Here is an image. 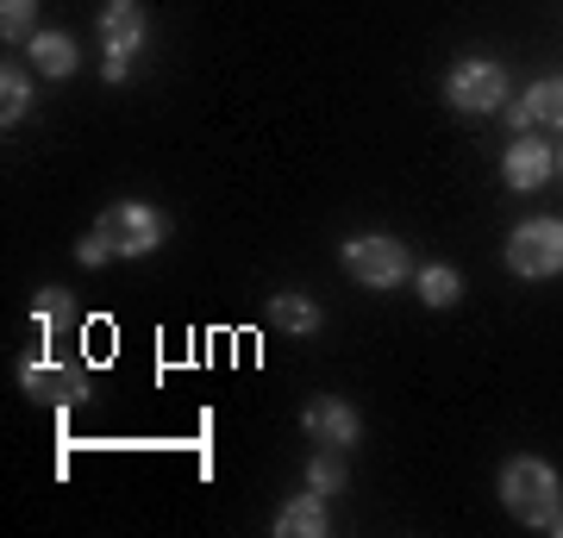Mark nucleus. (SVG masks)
<instances>
[{
	"instance_id": "f257e3e1",
	"label": "nucleus",
	"mask_w": 563,
	"mask_h": 538,
	"mask_svg": "<svg viewBox=\"0 0 563 538\" xmlns=\"http://www.w3.org/2000/svg\"><path fill=\"white\" fill-rule=\"evenodd\" d=\"M501 501L520 526H551V514L563 507V482L544 458H514L501 470Z\"/></svg>"
},
{
	"instance_id": "f03ea898",
	"label": "nucleus",
	"mask_w": 563,
	"mask_h": 538,
	"mask_svg": "<svg viewBox=\"0 0 563 538\" xmlns=\"http://www.w3.org/2000/svg\"><path fill=\"white\" fill-rule=\"evenodd\" d=\"M95 232L113 244V257H144V251H157L169 239V220H163L157 207H144V200H113L95 220Z\"/></svg>"
},
{
	"instance_id": "7ed1b4c3",
	"label": "nucleus",
	"mask_w": 563,
	"mask_h": 538,
	"mask_svg": "<svg viewBox=\"0 0 563 538\" xmlns=\"http://www.w3.org/2000/svg\"><path fill=\"white\" fill-rule=\"evenodd\" d=\"M413 257H407L401 239H388V232H363V239L344 244V276L363 282V288H401Z\"/></svg>"
},
{
	"instance_id": "20e7f679",
	"label": "nucleus",
	"mask_w": 563,
	"mask_h": 538,
	"mask_svg": "<svg viewBox=\"0 0 563 538\" xmlns=\"http://www.w3.org/2000/svg\"><path fill=\"white\" fill-rule=\"evenodd\" d=\"M507 270L514 276H558L563 270V220H520L507 239Z\"/></svg>"
},
{
	"instance_id": "39448f33",
	"label": "nucleus",
	"mask_w": 563,
	"mask_h": 538,
	"mask_svg": "<svg viewBox=\"0 0 563 538\" xmlns=\"http://www.w3.org/2000/svg\"><path fill=\"white\" fill-rule=\"evenodd\" d=\"M444 100L457 107V113H495L507 100V69L501 63H457L451 76H444Z\"/></svg>"
},
{
	"instance_id": "423d86ee",
	"label": "nucleus",
	"mask_w": 563,
	"mask_h": 538,
	"mask_svg": "<svg viewBox=\"0 0 563 538\" xmlns=\"http://www.w3.org/2000/svg\"><path fill=\"white\" fill-rule=\"evenodd\" d=\"M301 426H307V439L325 444V451H351V444L363 439V419L351 414V400H332V395L313 400L301 414Z\"/></svg>"
},
{
	"instance_id": "0eeeda50",
	"label": "nucleus",
	"mask_w": 563,
	"mask_h": 538,
	"mask_svg": "<svg viewBox=\"0 0 563 538\" xmlns=\"http://www.w3.org/2000/svg\"><path fill=\"white\" fill-rule=\"evenodd\" d=\"M551 169H558V151H551V144H539L532 132H520V139L507 144V157H501L507 188H520V195L544 188V182H551Z\"/></svg>"
},
{
	"instance_id": "6e6552de",
	"label": "nucleus",
	"mask_w": 563,
	"mask_h": 538,
	"mask_svg": "<svg viewBox=\"0 0 563 538\" xmlns=\"http://www.w3.org/2000/svg\"><path fill=\"white\" fill-rule=\"evenodd\" d=\"M101 44L113 57H132L144 44V7L139 0H101Z\"/></svg>"
},
{
	"instance_id": "1a4fd4ad",
	"label": "nucleus",
	"mask_w": 563,
	"mask_h": 538,
	"mask_svg": "<svg viewBox=\"0 0 563 538\" xmlns=\"http://www.w3.org/2000/svg\"><path fill=\"white\" fill-rule=\"evenodd\" d=\"M20 388L25 395H38V400H57V407H76V400L88 395V382H81L76 370H51V363H25Z\"/></svg>"
},
{
	"instance_id": "9d476101",
	"label": "nucleus",
	"mask_w": 563,
	"mask_h": 538,
	"mask_svg": "<svg viewBox=\"0 0 563 538\" xmlns=\"http://www.w3.org/2000/svg\"><path fill=\"white\" fill-rule=\"evenodd\" d=\"M539 120L563 125V76L532 81V88H526V100H514V132H532Z\"/></svg>"
},
{
	"instance_id": "9b49d317",
	"label": "nucleus",
	"mask_w": 563,
	"mask_h": 538,
	"mask_svg": "<svg viewBox=\"0 0 563 538\" xmlns=\"http://www.w3.org/2000/svg\"><path fill=\"white\" fill-rule=\"evenodd\" d=\"M325 532V507H320V495L307 488L301 501H288L276 514V538H320Z\"/></svg>"
},
{
	"instance_id": "f8f14e48",
	"label": "nucleus",
	"mask_w": 563,
	"mask_h": 538,
	"mask_svg": "<svg viewBox=\"0 0 563 538\" xmlns=\"http://www.w3.org/2000/svg\"><path fill=\"white\" fill-rule=\"evenodd\" d=\"M32 69H44V76H76V39L38 32V39H32Z\"/></svg>"
},
{
	"instance_id": "ddd939ff",
	"label": "nucleus",
	"mask_w": 563,
	"mask_h": 538,
	"mask_svg": "<svg viewBox=\"0 0 563 538\" xmlns=\"http://www.w3.org/2000/svg\"><path fill=\"white\" fill-rule=\"evenodd\" d=\"M269 319H276L282 332H295V339L320 332V307H313L307 295H276V300H269Z\"/></svg>"
},
{
	"instance_id": "4468645a",
	"label": "nucleus",
	"mask_w": 563,
	"mask_h": 538,
	"mask_svg": "<svg viewBox=\"0 0 563 538\" xmlns=\"http://www.w3.org/2000/svg\"><path fill=\"white\" fill-rule=\"evenodd\" d=\"M25 113H32V76L7 63V69H0V120L13 125V120H25Z\"/></svg>"
},
{
	"instance_id": "2eb2a0df",
	"label": "nucleus",
	"mask_w": 563,
	"mask_h": 538,
	"mask_svg": "<svg viewBox=\"0 0 563 538\" xmlns=\"http://www.w3.org/2000/svg\"><path fill=\"white\" fill-rule=\"evenodd\" d=\"M457 295H463V276L451 270V263H426L420 270V300L426 307H451Z\"/></svg>"
},
{
	"instance_id": "dca6fc26",
	"label": "nucleus",
	"mask_w": 563,
	"mask_h": 538,
	"mask_svg": "<svg viewBox=\"0 0 563 538\" xmlns=\"http://www.w3.org/2000/svg\"><path fill=\"white\" fill-rule=\"evenodd\" d=\"M32 20H38V0H0V39L7 44L32 39Z\"/></svg>"
},
{
	"instance_id": "f3484780",
	"label": "nucleus",
	"mask_w": 563,
	"mask_h": 538,
	"mask_svg": "<svg viewBox=\"0 0 563 538\" xmlns=\"http://www.w3.org/2000/svg\"><path fill=\"white\" fill-rule=\"evenodd\" d=\"M307 488H313V495H339V488H344V463H339V451H320V458L307 463Z\"/></svg>"
},
{
	"instance_id": "a211bd4d",
	"label": "nucleus",
	"mask_w": 563,
	"mask_h": 538,
	"mask_svg": "<svg viewBox=\"0 0 563 538\" xmlns=\"http://www.w3.org/2000/svg\"><path fill=\"white\" fill-rule=\"evenodd\" d=\"M76 257H81V263H88V270H101V263H107V257H113V244H107V239H101V232H88V239H81V244H76Z\"/></svg>"
},
{
	"instance_id": "6ab92c4d",
	"label": "nucleus",
	"mask_w": 563,
	"mask_h": 538,
	"mask_svg": "<svg viewBox=\"0 0 563 538\" xmlns=\"http://www.w3.org/2000/svg\"><path fill=\"white\" fill-rule=\"evenodd\" d=\"M132 76V57H113V51H107V81H125Z\"/></svg>"
},
{
	"instance_id": "aec40b11",
	"label": "nucleus",
	"mask_w": 563,
	"mask_h": 538,
	"mask_svg": "<svg viewBox=\"0 0 563 538\" xmlns=\"http://www.w3.org/2000/svg\"><path fill=\"white\" fill-rule=\"evenodd\" d=\"M551 532H558V538H563V507H558V514H551Z\"/></svg>"
},
{
	"instance_id": "412c9836",
	"label": "nucleus",
	"mask_w": 563,
	"mask_h": 538,
	"mask_svg": "<svg viewBox=\"0 0 563 538\" xmlns=\"http://www.w3.org/2000/svg\"><path fill=\"white\" fill-rule=\"evenodd\" d=\"M558 163H563V157H558Z\"/></svg>"
}]
</instances>
